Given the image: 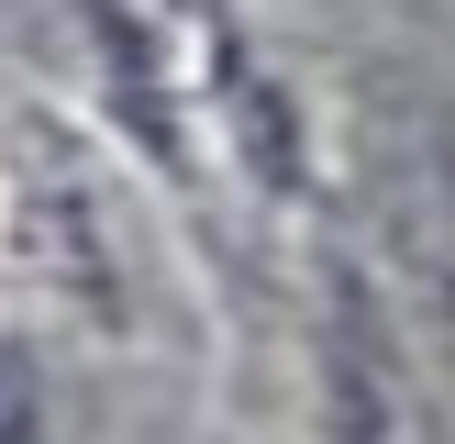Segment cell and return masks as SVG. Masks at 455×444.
I'll list each match as a JSON object with an SVG mask.
<instances>
[{
	"label": "cell",
	"instance_id": "6da1fadb",
	"mask_svg": "<svg viewBox=\"0 0 455 444\" xmlns=\"http://www.w3.org/2000/svg\"><path fill=\"white\" fill-rule=\"evenodd\" d=\"M0 444H56L44 367H34V345H12V333H0Z\"/></svg>",
	"mask_w": 455,
	"mask_h": 444
}]
</instances>
